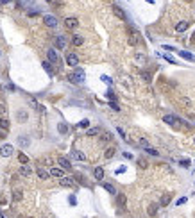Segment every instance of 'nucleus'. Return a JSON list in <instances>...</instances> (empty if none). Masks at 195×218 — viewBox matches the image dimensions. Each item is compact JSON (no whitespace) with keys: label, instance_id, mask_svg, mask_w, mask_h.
I'll list each match as a JSON object with an SVG mask.
<instances>
[{"label":"nucleus","instance_id":"f257e3e1","mask_svg":"<svg viewBox=\"0 0 195 218\" xmlns=\"http://www.w3.org/2000/svg\"><path fill=\"white\" fill-rule=\"evenodd\" d=\"M68 81L74 82V84H82L86 81V75H84V70L82 68H75L70 75H68Z\"/></svg>","mask_w":195,"mask_h":218},{"label":"nucleus","instance_id":"f03ea898","mask_svg":"<svg viewBox=\"0 0 195 218\" xmlns=\"http://www.w3.org/2000/svg\"><path fill=\"white\" fill-rule=\"evenodd\" d=\"M43 24H45L47 27H50V29H56V27L59 25V21H57V18L52 16V14H45V16H43Z\"/></svg>","mask_w":195,"mask_h":218},{"label":"nucleus","instance_id":"7ed1b4c3","mask_svg":"<svg viewBox=\"0 0 195 218\" xmlns=\"http://www.w3.org/2000/svg\"><path fill=\"white\" fill-rule=\"evenodd\" d=\"M13 152H14V147L9 145V143H6V145L0 147V156H2V157H11Z\"/></svg>","mask_w":195,"mask_h":218},{"label":"nucleus","instance_id":"20e7f679","mask_svg":"<svg viewBox=\"0 0 195 218\" xmlns=\"http://www.w3.org/2000/svg\"><path fill=\"white\" fill-rule=\"evenodd\" d=\"M47 57H49V63H52V64H61V59H59V56H57V52H56L54 48H49V50H47Z\"/></svg>","mask_w":195,"mask_h":218},{"label":"nucleus","instance_id":"39448f33","mask_svg":"<svg viewBox=\"0 0 195 218\" xmlns=\"http://www.w3.org/2000/svg\"><path fill=\"white\" fill-rule=\"evenodd\" d=\"M77 25H79V20H77V18H72V16L64 18V27H66L68 31H74V29H77Z\"/></svg>","mask_w":195,"mask_h":218},{"label":"nucleus","instance_id":"423d86ee","mask_svg":"<svg viewBox=\"0 0 195 218\" xmlns=\"http://www.w3.org/2000/svg\"><path fill=\"white\" fill-rule=\"evenodd\" d=\"M129 43H131V45H138V43H140V34H138V31H134V29H131V27H129Z\"/></svg>","mask_w":195,"mask_h":218},{"label":"nucleus","instance_id":"0eeeda50","mask_svg":"<svg viewBox=\"0 0 195 218\" xmlns=\"http://www.w3.org/2000/svg\"><path fill=\"white\" fill-rule=\"evenodd\" d=\"M66 64L68 66H72V68H77V64H79V57H77V54H68L66 56Z\"/></svg>","mask_w":195,"mask_h":218},{"label":"nucleus","instance_id":"6e6552de","mask_svg":"<svg viewBox=\"0 0 195 218\" xmlns=\"http://www.w3.org/2000/svg\"><path fill=\"white\" fill-rule=\"evenodd\" d=\"M57 163L63 170H72V163L66 159V157H57Z\"/></svg>","mask_w":195,"mask_h":218},{"label":"nucleus","instance_id":"1a4fd4ad","mask_svg":"<svg viewBox=\"0 0 195 218\" xmlns=\"http://www.w3.org/2000/svg\"><path fill=\"white\" fill-rule=\"evenodd\" d=\"M113 13L120 18V20H124V21H127V14H125V11L122 9V7H118V6H113Z\"/></svg>","mask_w":195,"mask_h":218},{"label":"nucleus","instance_id":"9d476101","mask_svg":"<svg viewBox=\"0 0 195 218\" xmlns=\"http://www.w3.org/2000/svg\"><path fill=\"white\" fill-rule=\"evenodd\" d=\"M163 122L168 123V125H176V123L179 122V118L174 116V115H165V116H163Z\"/></svg>","mask_w":195,"mask_h":218},{"label":"nucleus","instance_id":"9b49d317","mask_svg":"<svg viewBox=\"0 0 195 218\" xmlns=\"http://www.w3.org/2000/svg\"><path fill=\"white\" fill-rule=\"evenodd\" d=\"M64 47H66V38H64V36H57L56 38V48L63 50Z\"/></svg>","mask_w":195,"mask_h":218},{"label":"nucleus","instance_id":"f8f14e48","mask_svg":"<svg viewBox=\"0 0 195 218\" xmlns=\"http://www.w3.org/2000/svg\"><path fill=\"white\" fill-rule=\"evenodd\" d=\"M179 104H181V105H184L186 109H191V107H193V102H191L188 97H179Z\"/></svg>","mask_w":195,"mask_h":218},{"label":"nucleus","instance_id":"ddd939ff","mask_svg":"<svg viewBox=\"0 0 195 218\" xmlns=\"http://www.w3.org/2000/svg\"><path fill=\"white\" fill-rule=\"evenodd\" d=\"M20 173H21L24 177H31V175H32V170H31L27 165H21V166H20Z\"/></svg>","mask_w":195,"mask_h":218},{"label":"nucleus","instance_id":"4468645a","mask_svg":"<svg viewBox=\"0 0 195 218\" xmlns=\"http://www.w3.org/2000/svg\"><path fill=\"white\" fill-rule=\"evenodd\" d=\"M18 145H20V147H24V148H27V147L31 145L29 136H20V138H18Z\"/></svg>","mask_w":195,"mask_h":218},{"label":"nucleus","instance_id":"2eb2a0df","mask_svg":"<svg viewBox=\"0 0 195 218\" xmlns=\"http://www.w3.org/2000/svg\"><path fill=\"white\" fill-rule=\"evenodd\" d=\"M93 175H95L97 181H102V179H104V168H102V166H97V168L93 170Z\"/></svg>","mask_w":195,"mask_h":218},{"label":"nucleus","instance_id":"dca6fc26","mask_svg":"<svg viewBox=\"0 0 195 218\" xmlns=\"http://www.w3.org/2000/svg\"><path fill=\"white\" fill-rule=\"evenodd\" d=\"M36 173H38V177H39V179H43V181H47V179L50 177V173H49L47 170H43V168H38V170H36Z\"/></svg>","mask_w":195,"mask_h":218},{"label":"nucleus","instance_id":"f3484780","mask_svg":"<svg viewBox=\"0 0 195 218\" xmlns=\"http://www.w3.org/2000/svg\"><path fill=\"white\" fill-rule=\"evenodd\" d=\"M61 186H66V188H72L74 186V179L72 177H61Z\"/></svg>","mask_w":195,"mask_h":218},{"label":"nucleus","instance_id":"a211bd4d","mask_svg":"<svg viewBox=\"0 0 195 218\" xmlns=\"http://www.w3.org/2000/svg\"><path fill=\"white\" fill-rule=\"evenodd\" d=\"M49 173H50V175H54V177H59V179H61V177H64L63 168H50V172H49Z\"/></svg>","mask_w":195,"mask_h":218},{"label":"nucleus","instance_id":"6ab92c4d","mask_svg":"<svg viewBox=\"0 0 195 218\" xmlns=\"http://www.w3.org/2000/svg\"><path fill=\"white\" fill-rule=\"evenodd\" d=\"M82 43H84V39H82V36H79V34H75V36L72 38V45H74V47H81V45H82Z\"/></svg>","mask_w":195,"mask_h":218},{"label":"nucleus","instance_id":"aec40b11","mask_svg":"<svg viewBox=\"0 0 195 218\" xmlns=\"http://www.w3.org/2000/svg\"><path fill=\"white\" fill-rule=\"evenodd\" d=\"M72 157L77 159V161H86V156L82 154L81 150H74V152H72Z\"/></svg>","mask_w":195,"mask_h":218},{"label":"nucleus","instance_id":"412c9836","mask_svg":"<svg viewBox=\"0 0 195 218\" xmlns=\"http://www.w3.org/2000/svg\"><path fill=\"white\" fill-rule=\"evenodd\" d=\"M188 27H190V24H188V21H179V24L176 25V31H177V32H184Z\"/></svg>","mask_w":195,"mask_h":218},{"label":"nucleus","instance_id":"4be33fe9","mask_svg":"<svg viewBox=\"0 0 195 218\" xmlns=\"http://www.w3.org/2000/svg\"><path fill=\"white\" fill-rule=\"evenodd\" d=\"M177 54H179L181 57H184L186 61H195V56H193V54H190V52H184V50H179Z\"/></svg>","mask_w":195,"mask_h":218},{"label":"nucleus","instance_id":"5701e85b","mask_svg":"<svg viewBox=\"0 0 195 218\" xmlns=\"http://www.w3.org/2000/svg\"><path fill=\"white\" fill-rule=\"evenodd\" d=\"M100 134V129L99 127H91V129H88V130H86V136H99Z\"/></svg>","mask_w":195,"mask_h":218},{"label":"nucleus","instance_id":"b1692460","mask_svg":"<svg viewBox=\"0 0 195 218\" xmlns=\"http://www.w3.org/2000/svg\"><path fill=\"white\" fill-rule=\"evenodd\" d=\"M115 152H116V148H113V147H109V148H107V150L104 152V157H106V159H111V157L115 156Z\"/></svg>","mask_w":195,"mask_h":218},{"label":"nucleus","instance_id":"393cba45","mask_svg":"<svg viewBox=\"0 0 195 218\" xmlns=\"http://www.w3.org/2000/svg\"><path fill=\"white\" fill-rule=\"evenodd\" d=\"M104 190H106L107 193H111V195H116V190H115V186H113V184H107V182H104Z\"/></svg>","mask_w":195,"mask_h":218},{"label":"nucleus","instance_id":"a878e982","mask_svg":"<svg viewBox=\"0 0 195 218\" xmlns=\"http://www.w3.org/2000/svg\"><path fill=\"white\" fill-rule=\"evenodd\" d=\"M149 214L150 216H156L158 214V204H150L149 206Z\"/></svg>","mask_w":195,"mask_h":218},{"label":"nucleus","instance_id":"bb28decb","mask_svg":"<svg viewBox=\"0 0 195 218\" xmlns=\"http://www.w3.org/2000/svg\"><path fill=\"white\" fill-rule=\"evenodd\" d=\"M0 129L9 130V120H6V118H0Z\"/></svg>","mask_w":195,"mask_h":218},{"label":"nucleus","instance_id":"cd10ccee","mask_svg":"<svg viewBox=\"0 0 195 218\" xmlns=\"http://www.w3.org/2000/svg\"><path fill=\"white\" fill-rule=\"evenodd\" d=\"M43 68H45V70H47V73H50V75H54V70H52V64H50L49 61H45V63H43Z\"/></svg>","mask_w":195,"mask_h":218},{"label":"nucleus","instance_id":"c85d7f7f","mask_svg":"<svg viewBox=\"0 0 195 218\" xmlns=\"http://www.w3.org/2000/svg\"><path fill=\"white\" fill-rule=\"evenodd\" d=\"M18 161H20L21 165H27V163H29V157H27L25 154H21V152H20V154H18Z\"/></svg>","mask_w":195,"mask_h":218},{"label":"nucleus","instance_id":"c756f323","mask_svg":"<svg viewBox=\"0 0 195 218\" xmlns=\"http://www.w3.org/2000/svg\"><path fill=\"white\" fill-rule=\"evenodd\" d=\"M145 152H147V154H150V156H154V157H156V156H159V152H158L156 148H152V147H147V148H145Z\"/></svg>","mask_w":195,"mask_h":218},{"label":"nucleus","instance_id":"7c9ffc66","mask_svg":"<svg viewBox=\"0 0 195 218\" xmlns=\"http://www.w3.org/2000/svg\"><path fill=\"white\" fill-rule=\"evenodd\" d=\"M57 130H59L61 134H66V133H68V127L64 125V123H59V125H57Z\"/></svg>","mask_w":195,"mask_h":218},{"label":"nucleus","instance_id":"2f4dec72","mask_svg":"<svg viewBox=\"0 0 195 218\" xmlns=\"http://www.w3.org/2000/svg\"><path fill=\"white\" fill-rule=\"evenodd\" d=\"M141 79H143L145 82H150V81H152V75H150L149 72H141Z\"/></svg>","mask_w":195,"mask_h":218},{"label":"nucleus","instance_id":"473e14b6","mask_svg":"<svg viewBox=\"0 0 195 218\" xmlns=\"http://www.w3.org/2000/svg\"><path fill=\"white\" fill-rule=\"evenodd\" d=\"M136 163H138V166H140V168H147V166H149V163H147V159H143V157H140V159H138Z\"/></svg>","mask_w":195,"mask_h":218},{"label":"nucleus","instance_id":"72a5a7b5","mask_svg":"<svg viewBox=\"0 0 195 218\" xmlns=\"http://www.w3.org/2000/svg\"><path fill=\"white\" fill-rule=\"evenodd\" d=\"M79 127H82V129H90V120H81V123H79Z\"/></svg>","mask_w":195,"mask_h":218},{"label":"nucleus","instance_id":"f704fd0d","mask_svg":"<svg viewBox=\"0 0 195 218\" xmlns=\"http://www.w3.org/2000/svg\"><path fill=\"white\" fill-rule=\"evenodd\" d=\"M116 195H118V204L124 207L125 206V195H122V193H116Z\"/></svg>","mask_w":195,"mask_h":218},{"label":"nucleus","instance_id":"c9c22d12","mask_svg":"<svg viewBox=\"0 0 195 218\" xmlns=\"http://www.w3.org/2000/svg\"><path fill=\"white\" fill-rule=\"evenodd\" d=\"M18 120H20V122H25V120H27V113H25V111H20V113H18Z\"/></svg>","mask_w":195,"mask_h":218},{"label":"nucleus","instance_id":"e433bc0d","mask_svg":"<svg viewBox=\"0 0 195 218\" xmlns=\"http://www.w3.org/2000/svg\"><path fill=\"white\" fill-rule=\"evenodd\" d=\"M106 97H107V98H109L111 102H115V100H116V95H115V93H113L111 90H109V91H107V93H106Z\"/></svg>","mask_w":195,"mask_h":218},{"label":"nucleus","instance_id":"4c0bfd02","mask_svg":"<svg viewBox=\"0 0 195 218\" xmlns=\"http://www.w3.org/2000/svg\"><path fill=\"white\" fill-rule=\"evenodd\" d=\"M100 79H102V81H104V82H106L107 86H111V84H113V81H111V77H107V75H102Z\"/></svg>","mask_w":195,"mask_h":218},{"label":"nucleus","instance_id":"58836bf2","mask_svg":"<svg viewBox=\"0 0 195 218\" xmlns=\"http://www.w3.org/2000/svg\"><path fill=\"white\" fill-rule=\"evenodd\" d=\"M7 113V107H6V104L4 102H0V115H6Z\"/></svg>","mask_w":195,"mask_h":218},{"label":"nucleus","instance_id":"ea45409f","mask_svg":"<svg viewBox=\"0 0 195 218\" xmlns=\"http://www.w3.org/2000/svg\"><path fill=\"white\" fill-rule=\"evenodd\" d=\"M109 107L113 109V111H120V105H118L116 102H109Z\"/></svg>","mask_w":195,"mask_h":218},{"label":"nucleus","instance_id":"a19ab883","mask_svg":"<svg viewBox=\"0 0 195 218\" xmlns=\"http://www.w3.org/2000/svg\"><path fill=\"white\" fill-rule=\"evenodd\" d=\"M168 202H170V195H165V197L161 199V206H166Z\"/></svg>","mask_w":195,"mask_h":218},{"label":"nucleus","instance_id":"79ce46f5","mask_svg":"<svg viewBox=\"0 0 195 218\" xmlns=\"http://www.w3.org/2000/svg\"><path fill=\"white\" fill-rule=\"evenodd\" d=\"M27 14H29L31 18H34V16H38V14H39V9H32V11H29Z\"/></svg>","mask_w":195,"mask_h":218},{"label":"nucleus","instance_id":"37998d69","mask_svg":"<svg viewBox=\"0 0 195 218\" xmlns=\"http://www.w3.org/2000/svg\"><path fill=\"white\" fill-rule=\"evenodd\" d=\"M100 140H102V141H109V140H111V134H109V133H104Z\"/></svg>","mask_w":195,"mask_h":218},{"label":"nucleus","instance_id":"c03bdc74","mask_svg":"<svg viewBox=\"0 0 195 218\" xmlns=\"http://www.w3.org/2000/svg\"><path fill=\"white\" fill-rule=\"evenodd\" d=\"M136 61H140V63H145V61H147V57H145V56H141V54H136Z\"/></svg>","mask_w":195,"mask_h":218},{"label":"nucleus","instance_id":"a18cd8bd","mask_svg":"<svg viewBox=\"0 0 195 218\" xmlns=\"http://www.w3.org/2000/svg\"><path fill=\"white\" fill-rule=\"evenodd\" d=\"M140 145H141L143 148H147V147H149V141H147L145 138H140Z\"/></svg>","mask_w":195,"mask_h":218},{"label":"nucleus","instance_id":"49530a36","mask_svg":"<svg viewBox=\"0 0 195 218\" xmlns=\"http://www.w3.org/2000/svg\"><path fill=\"white\" fill-rule=\"evenodd\" d=\"M179 165H181V166H186V168H188V166H190V159H181V161H179Z\"/></svg>","mask_w":195,"mask_h":218},{"label":"nucleus","instance_id":"de8ad7c7","mask_svg":"<svg viewBox=\"0 0 195 218\" xmlns=\"http://www.w3.org/2000/svg\"><path fill=\"white\" fill-rule=\"evenodd\" d=\"M68 202H70L72 206H75V204H77V199H75V195H70V199H68Z\"/></svg>","mask_w":195,"mask_h":218},{"label":"nucleus","instance_id":"09e8293b","mask_svg":"<svg viewBox=\"0 0 195 218\" xmlns=\"http://www.w3.org/2000/svg\"><path fill=\"white\" fill-rule=\"evenodd\" d=\"M165 59H166L168 63H172V64H176V59H174V57H170L168 54H165Z\"/></svg>","mask_w":195,"mask_h":218},{"label":"nucleus","instance_id":"8fccbe9b","mask_svg":"<svg viewBox=\"0 0 195 218\" xmlns=\"http://www.w3.org/2000/svg\"><path fill=\"white\" fill-rule=\"evenodd\" d=\"M116 130H118V134H120V136H122V138H124V140L127 141V138H125V133H124V130H122V127H118Z\"/></svg>","mask_w":195,"mask_h":218},{"label":"nucleus","instance_id":"3c124183","mask_svg":"<svg viewBox=\"0 0 195 218\" xmlns=\"http://www.w3.org/2000/svg\"><path fill=\"white\" fill-rule=\"evenodd\" d=\"M45 2H47V4H50V6H59L57 0H45Z\"/></svg>","mask_w":195,"mask_h":218},{"label":"nucleus","instance_id":"603ef678","mask_svg":"<svg viewBox=\"0 0 195 218\" xmlns=\"http://www.w3.org/2000/svg\"><path fill=\"white\" fill-rule=\"evenodd\" d=\"M21 199V191H14V200H20Z\"/></svg>","mask_w":195,"mask_h":218},{"label":"nucleus","instance_id":"864d4df0","mask_svg":"<svg viewBox=\"0 0 195 218\" xmlns=\"http://www.w3.org/2000/svg\"><path fill=\"white\" fill-rule=\"evenodd\" d=\"M124 156H125L127 159H133V154H129V152H124Z\"/></svg>","mask_w":195,"mask_h":218},{"label":"nucleus","instance_id":"5fc2aeb1","mask_svg":"<svg viewBox=\"0 0 195 218\" xmlns=\"http://www.w3.org/2000/svg\"><path fill=\"white\" fill-rule=\"evenodd\" d=\"M124 172H125V166H122V168H118V170H116L115 173H124Z\"/></svg>","mask_w":195,"mask_h":218},{"label":"nucleus","instance_id":"6e6d98bb","mask_svg":"<svg viewBox=\"0 0 195 218\" xmlns=\"http://www.w3.org/2000/svg\"><path fill=\"white\" fill-rule=\"evenodd\" d=\"M184 202H186V199H184V197H183V199H179V200H177V202H176V204H177V206H179V204H184Z\"/></svg>","mask_w":195,"mask_h":218},{"label":"nucleus","instance_id":"4d7b16f0","mask_svg":"<svg viewBox=\"0 0 195 218\" xmlns=\"http://www.w3.org/2000/svg\"><path fill=\"white\" fill-rule=\"evenodd\" d=\"M9 2H13V0H0V4H9Z\"/></svg>","mask_w":195,"mask_h":218},{"label":"nucleus","instance_id":"13d9d810","mask_svg":"<svg viewBox=\"0 0 195 218\" xmlns=\"http://www.w3.org/2000/svg\"><path fill=\"white\" fill-rule=\"evenodd\" d=\"M190 41H191V43H195V32L191 34V39H190Z\"/></svg>","mask_w":195,"mask_h":218},{"label":"nucleus","instance_id":"bf43d9fd","mask_svg":"<svg viewBox=\"0 0 195 218\" xmlns=\"http://www.w3.org/2000/svg\"><path fill=\"white\" fill-rule=\"evenodd\" d=\"M147 2H150V4H154V0H147Z\"/></svg>","mask_w":195,"mask_h":218},{"label":"nucleus","instance_id":"052dcab7","mask_svg":"<svg viewBox=\"0 0 195 218\" xmlns=\"http://www.w3.org/2000/svg\"><path fill=\"white\" fill-rule=\"evenodd\" d=\"M184 2H191V0H184Z\"/></svg>","mask_w":195,"mask_h":218},{"label":"nucleus","instance_id":"680f3d73","mask_svg":"<svg viewBox=\"0 0 195 218\" xmlns=\"http://www.w3.org/2000/svg\"><path fill=\"white\" fill-rule=\"evenodd\" d=\"M193 11H195V4H193Z\"/></svg>","mask_w":195,"mask_h":218},{"label":"nucleus","instance_id":"e2e57ef3","mask_svg":"<svg viewBox=\"0 0 195 218\" xmlns=\"http://www.w3.org/2000/svg\"><path fill=\"white\" fill-rule=\"evenodd\" d=\"M0 56H2V52H0Z\"/></svg>","mask_w":195,"mask_h":218},{"label":"nucleus","instance_id":"0e129e2a","mask_svg":"<svg viewBox=\"0 0 195 218\" xmlns=\"http://www.w3.org/2000/svg\"><path fill=\"white\" fill-rule=\"evenodd\" d=\"M193 143H195V140H193Z\"/></svg>","mask_w":195,"mask_h":218}]
</instances>
